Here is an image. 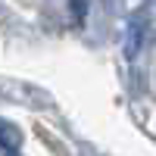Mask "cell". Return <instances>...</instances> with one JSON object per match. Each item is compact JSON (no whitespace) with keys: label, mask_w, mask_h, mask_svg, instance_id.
Here are the masks:
<instances>
[{"label":"cell","mask_w":156,"mask_h":156,"mask_svg":"<svg viewBox=\"0 0 156 156\" xmlns=\"http://www.w3.org/2000/svg\"><path fill=\"white\" fill-rule=\"evenodd\" d=\"M19 144H22V134H19V128L0 119V147H3V150H19Z\"/></svg>","instance_id":"1"},{"label":"cell","mask_w":156,"mask_h":156,"mask_svg":"<svg viewBox=\"0 0 156 156\" xmlns=\"http://www.w3.org/2000/svg\"><path fill=\"white\" fill-rule=\"evenodd\" d=\"M140 47V22H131V28H128V44H125V53L134 56Z\"/></svg>","instance_id":"2"}]
</instances>
